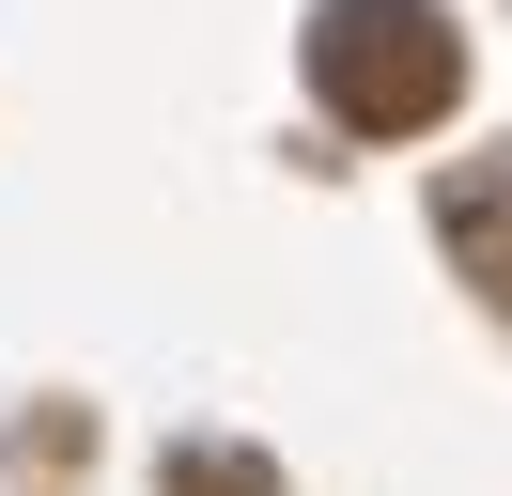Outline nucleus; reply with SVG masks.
<instances>
[{"label":"nucleus","instance_id":"obj_3","mask_svg":"<svg viewBox=\"0 0 512 496\" xmlns=\"http://www.w3.org/2000/svg\"><path fill=\"white\" fill-rule=\"evenodd\" d=\"M171 496H280V465H264V450H218V434H202V450H171Z\"/></svg>","mask_w":512,"mask_h":496},{"label":"nucleus","instance_id":"obj_2","mask_svg":"<svg viewBox=\"0 0 512 496\" xmlns=\"http://www.w3.org/2000/svg\"><path fill=\"white\" fill-rule=\"evenodd\" d=\"M435 233H450V264H466L481 295H512V155H466V171L435 186Z\"/></svg>","mask_w":512,"mask_h":496},{"label":"nucleus","instance_id":"obj_1","mask_svg":"<svg viewBox=\"0 0 512 496\" xmlns=\"http://www.w3.org/2000/svg\"><path fill=\"white\" fill-rule=\"evenodd\" d=\"M311 93L357 140H419V124H450V93H466V31H450L435 0H326L311 16Z\"/></svg>","mask_w":512,"mask_h":496}]
</instances>
